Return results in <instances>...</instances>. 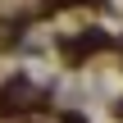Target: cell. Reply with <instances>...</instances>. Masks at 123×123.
Returning a JSON list of instances; mask_svg holds the SVG:
<instances>
[{
  "instance_id": "6da1fadb",
  "label": "cell",
  "mask_w": 123,
  "mask_h": 123,
  "mask_svg": "<svg viewBox=\"0 0 123 123\" xmlns=\"http://www.w3.org/2000/svg\"><path fill=\"white\" fill-rule=\"evenodd\" d=\"M27 96H32V87H27V82H18V78H14L9 87H0V114L23 110V100H27Z\"/></svg>"
},
{
  "instance_id": "7a4b0ae2",
  "label": "cell",
  "mask_w": 123,
  "mask_h": 123,
  "mask_svg": "<svg viewBox=\"0 0 123 123\" xmlns=\"http://www.w3.org/2000/svg\"><path fill=\"white\" fill-rule=\"evenodd\" d=\"M91 5H100V0H91Z\"/></svg>"
}]
</instances>
